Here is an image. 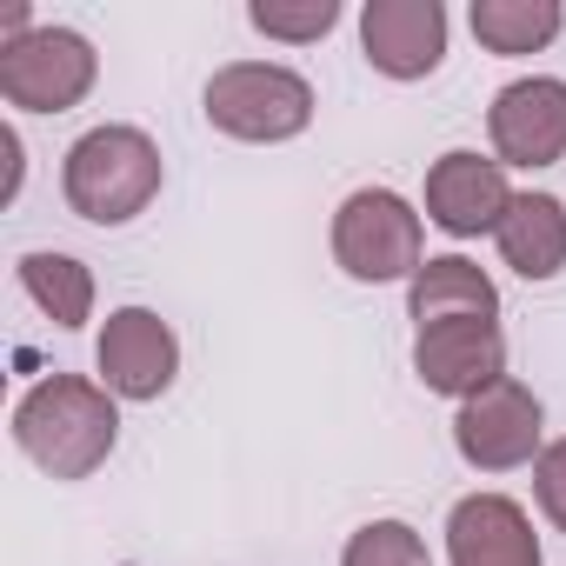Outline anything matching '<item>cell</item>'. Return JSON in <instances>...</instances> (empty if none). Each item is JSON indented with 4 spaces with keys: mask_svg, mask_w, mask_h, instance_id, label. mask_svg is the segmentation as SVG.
<instances>
[{
    "mask_svg": "<svg viewBox=\"0 0 566 566\" xmlns=\"http://www.w3.org/2000/svg\"><path fill=\"white\" fill-rule=\"evenodd\" d=\"M14 440L21 453L54 473V480H87L94 467H107L114 440H120V413L107 380H81V374H48L41 387L21 394L14 407Z\"/></svg>",
    "mask_w": 566,
    "mask_h": 566,
    "instance_id": "obj_1",
    "label": "cell"
},
{
    "mask_svg": "<svg viewBox=\"0 0 566 566\" xmlns=\"http://www.w3.org/2000/svg\"><path fill=\"white\" fill-rule=\"evenodd\" d=\"M67 207L94 227H127L134 213H147V200L160 193V147L140 127H94L67 147L61 167Z\"/></svg>",
    "mask_w": 566,
    "mask_h": 566,
    "instance_id": "obj_2",
    "label": "cell"
},
{
    "mask_svg": "<svg viewBox=\"0 0 566 566\" xmlns=\"http://www.w3.org/2000/svg\"><path fill=\"white\" fill-rule=\"evenodd\" d=\"M207 120L227 140H294L314 120V87L294 67L273 61H233L207 81Z\"/></svg>",
    "mask_w": 566,
    "mask_h": 566,
    "instance_id": "obj_3",
    "label": "cell"
},
{
    "mask_svg": "<svg viewBox=\"0 0 566 566\" xmlns=\"http://www.w3.org/2000/svg\"><path fill=\"white\" fill-rule=\"evenodd\" d=\"M334 260H340V273L367 280V287H380V280H413L427 266L420 260V213L394 187L347 193L340 213H334Z\"/></svg>",
    "mask_w": 566,
    "mask_h": 566,
    "instance_id": "obj_4",
    "label": "cell"
},
{
    "mask_svg": "<svg viewBox=\"0 0 566 566\" xmlns=\"http://www.w3.org/2000/svg\"><path fill=\"white\" fill-rule=\"evenodd\" d=\"M101 61L87 48V34L74 28H34L28 41L0 48V101L28 107V114H67L87 101Z\"/></svg>",
    "mask_w": 566,
    "mask_h": 566,
    "instance_id": "obj_5",
    "label": "cell"
},
{
    "mask_svg": "<svg viewBox=\"0 0 566 566\" xmlns=\"http://www.w3.org/2000/svg\"><path fill=\"white\" fill-rule=\"evenodd\" d=\"M539 433H546V413H539V400H533L520 380H500V387L460 400V413H453V447H460V460L480 467V473L533 467V460L546 453Z\"/></svg>",
    "mask_w": 566,
    "mask_h": 566,
    "instance_id": "obj_6",
    "label": "cell"
},
{
    "mask_svg": "<svg viewBox=\"0 0 566 566\" xmlns=\"http://www.w3.org/2000/svg\"><path fill=\"white\" fill-rule=\"evenodd\" d=\"M413 374L427 394L473 400L506 380V334L500 321H433L413 340Z\"/></svg>",
    "mask_w": 566,
    "mask_h": 566,
    "instance_id": "obj_7",
    "label": "cell"
},
{
    "mask_svg": "<svg viewBox=\"0 0 566 566\" xmlns=\"http://www.w3.org/2000/svg\"><path fill=\"white\" fill-rule=\"evenodd\" d=\"M486 134L500 167H559L566 160V81L533 74L493 94L486 107Z\"/></svg>",
    "mask_w": 566,
    "mask_h": 566,
    "instance_id": "obj_8",
    "label": "cell"
},
{
    "mask_svg": "<svg viewBox=\"0 0 566 566\" xmlns=\"http://www.w3.org/2000/svg\"><path fill=\"white\" fill-rule=\"evenodd\" d=\"M506 207H513V187H506V167L500 160L453 147V154H440L427 167V220L440 233H453V240L500 233Z\"/></svg>",
    "mask_w": 566,
    "mask_h": 566,
    "instance_id": "obj_9",
    "label": "cell"
},
{
    "mask_svg": "<svg viewBox=\"0 0 566 566\" xmlns=\"http://www.w3.org/2000/svg\"><path fill=\"white\" fill-rule=\"evenodd\" d=\"M101 374L120 400H160L180 374V340L154 307H120L101 327Z\"/></svg>",
    "mask_w": 566,
    "mask_h": 566,
    "instance_id": "obj_10",
    "label": "cell"
},
{
    "mask_svg": "<svg viewBox=\"0 0 566 566\" xmlns=\"http://www.w3.org/2000/svg\"><path fill=\"white\" fill-rule=\"evenodd\" d=\"M360 48L387 81H427L447 54V8L440 0H367Z\"/></svg>",
    "mask_w": 566,
    "mask_h": 566,
    "instance_id": "obj_11",
    "label": "cell"
},
{
    "mask_svg": "<svg viewBox=\"0 0 566 566\" xmlns=\"http://www.w3.org/2000/svg\"><path fill=\"white\" fill-rule=\"evenodd\" d=\"M447 553L453 566H546L526 506L506 493H467L447 513Z\"/></svg>",
    "mask_w": 566,
    "mask_h": 566,
    "instance_id": "obj_12",
    "label": "cell"
},
{
    "mask_svg": "<svg viewBox=\"0 0 566 566\" xmlns=\"http://www.w3.org/2000/svg\"><path fill=\"white\" fill-rule=\"evenodd\" d=\"M407 314L420 327H433V321H500V287L473 260L440 253L407 280Z\"/></svg>",
    "mask_w": 566,
    "mask_h": 566,
    "instance_id": "obj_13",
    "label": "cell"
},
{
    "mask_svg": "<svg viewBox=\"0 0 566 566\" xmlns=\"http://www.w3.org/2000/svg\"><path fill=\"white\" fill-rule=\"evenodd\" d=\"M493 240H500V260L520 280H553L566 266V207L553 193H513Z\"/></svg>",
    "mask_w": 566,
    "mask_h": 566,
    "instance_id": "obj_14",
    "label": "cell"
},
{
    "mask_svg": "<svg viewBox=\"0 0 566 566\" xmlns=\"http://www.w3.org/2000/svg\"><path fill=\"white\" fill-rule=\"evenodd\" d=\"M467 21L486 54H539L566 28V8L559 0H473Z\"/></svg>",
    "mask_w": 566,
    "mask_h": 566,
    "instance_id": "obj_15",
    "label": "cell"
},
{
    "mask_svg": "<svg viewBox=\"0 0 566 566\" xmlns=\"http://www.w3.org/2000/svg\"><path fill=\"white\" fill-rule=\"evenodd\" d=\"M21 287L54 327H87L94 321V273L74 253H21Z\"/></svg>",
    "mask_w": 566,
    "mask_h": 566,
    "instance_id": "obj_16",
    "label": "cell"
},
{
    "mask_svg": "<svg viewBox=\"0 0 566 566\" xmlns=\"http://www.w3.org/2000/svg\"><path fill=\"white\" fill-rule=\"evenodd\" d=\"M247 21H253L266 41H321V34H334V21H340V0H253Z\"/></svg>",
    "mask_w": 566,
    "mask_h": 566,
    "instance_id": "obj_17",
    "label": "cell"
},
{
    "mask_svg": "<svg viewBox=\"0 0 566 566\" xmlns=\"http://www.w3.org/2000/svg\"><path fill=\"white\" fill-rule=\"evenodd\" d=\"M340 566H433V559H427V539H420L407 520H367V526L347 539Z\"/></svg>",
    "mask_w": 566,
    "mask_h": 566,
    "instance_id": "obj_18",
    "label": "cell"
},
{
    "mask_svg": "<svg viewBox=\"0 0 566 566\" xmlns=\"http://www.w3.org/2000/svg\"><path fill=\"white\" fill-rule=\"evenodd\" d=\"M533 500H539V513L566 533V440H553V447L533 460Z\"/></svg>",
    "mask_w": 566,
    "mask_h": 566,
    "instance_id": "obj_19",
    "label": "cell"
}]
</instances>
